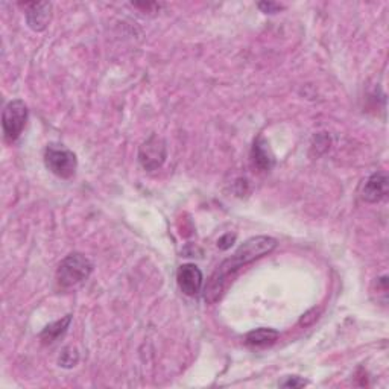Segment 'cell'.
Instances as JSON below:
<instances>
[{
	"instance_id": "1",
	"label": "cell",
	"mask_w": 389,
	"mask_h": 389,
	"mask_svg": "<svg viewBox=\"0 0 389 389\" xmlns=\"http://www.w3.org/2000/svg\"><path fill=\"white\" fill-rule=\"evenodd\" d=\"M277 246V240L269 236H255L248 239L245 244L237 248V251L231 255L230 259L224 260L221 266L216 269L215 274L210 278L208 284L206 286L204 298L207 302H215L217 298H221V295L225 289L228 278L236 274V272L245 266V264L257 260L263 255L274 251Z\"/></svg>"
},
{
	"instance_id": "2",
	"label": "cell",
	"mask_w": 389,
	"mask_h": 389,
	"mask_svg": "<svg viewBox=\"0 0 389 389\" xmlns=\"http://www.w3.org/2000/svg\"><path fill=\"white\" fill-rule=\"evenodd\" d=\"M93 264L85 255L70 254L60 263L57 269V282L61 287H75L85 282L91 274Z\"/></svg>"
},
{
	"instance_id": "3",
	"label": "cell",
	"mask_w": 389,
	"mask_h": 389,
	"mask_svg": "<svg viewBox=\"0 0 389 389\" xmlns=\"http://www.w3.org/2000/svg\"><path fill=\"white\" fill-rule=\"evenodd\" d=\"M44 165L53 175L69 180L76 172V155L63 145H49L44 151Z\"/></svg>"
},
{
	"instance_id": "4",
	"label": "cell",
	"mask_w": 389,
	"mask_h": 389,
	"mask_svg": "<svg viewBox=\"0 0 389 389\" xmlns=\"http://www.w3.org/2000/svg\"><path fill=\"white\" fill-rule=\"evenodd\" d=\"M28 120V107L20 99L11 100L10 104L5 107L2 114V127L3 134L8 142H15L23 132V128L26 125Z\"/></svg>"
},
{
	"instance_id": "5",
	"label": "cell",
	"mask_w": 389,
	"mask_h": 389,
	"mask_svg": "<svg viewBox=\"0 0 389 389\" xmlns=\"http://www.w3.org/2000/svg\"><path fill=\"white\" fill-rule=\"evenodd\" d=\"M168 157V150L165 140L160 138L159 136H151L146 142L142 143L138 150V161L143 169L150 170H157L163 166V163L166 161Z\"/></svg>"
},
{
	"instance_id": "6",
	"label": "cell",
	"mask_w": 389,
	"mask_h": 389,
	"mask_svg": "<svg viewBox=\"0 0 389 389\" xmlns=\"http://www.w3.org/2000/svg\"><path fill=\"white\" fill-rule=\"evenodd\" d=\"M177 282L184 295H188V297H197L202 289L204 277H202V272L197 264L186 263L181 264L180 269L177 272Z\"/></svg>"
},
{
	"instance_id": "7",
	"label": "cell",
	"mask_w": 389,
	"mask_h": 389,
	"mask_svg": "<svg viewBox=\"0 0 389 389\" xmlns=\"http://www.w3.org/2000/svg\"><path fill=\"white\" fill-rule=\"evenodd\" d=\"M388 190H389V180L386 172H376L363 183L361 189V198L365 202L376 204V202H380L386 198Z\"/></svg>"
},
{
	"instance_id": "8",
	"label": "cell",
	"mask_w": 389,
	"mask_h": 389,
	"mask_svg": "<svg viewBox=\"0 0 389 389\" xmlns=\"http://www.w3.org/2000/svg\"><path fill=\"white\" fill-rule=\"evenodd\" d=\"M52 5L49 2L26 3V21L35 33H42L49 25Z\"/></svg>"
},
{
	"instance_id": "9",
	"label": "cell",
	"mask_w": 389,
	"mask_h": 389,
	"mask_svg": "<svg viewBox=\"0 0 389 389\" xmlns=\"http://www.w3.org/2000/svg\"><path fill=\"white\" fill-rule=\"evenodd\" d=\"M251 159L254 166L259 170H269L274 166V155L271 154L266 140L263 137H259L254 142L251 150Z\"/></svg>"
},
{
	"instance_id": "10",
	"label": "cell",
	"mask_w": 389,
	"mask_h": 389,
	"mask_svg": "<svg viewBox=\"0 0 389 389\" xmlns=\"http://www.w3.org/2000/svg\"><path fill=\"white\" fill-rule=\"evenodd\" d=\"M280 333L274 329H266V327H262V329H255L246 334L245 342L246 345L250 347H268L272 345L278 339Z\"/></svg>"
},
{
	"instance_id": "11",
	"label": "cell",
	"mask_w": 389,
	"mask_h": 389,
	"mask_svg": "<svg viewBox=\"0 0 389 389\" xmlns=\"http://www.w3.org/2000/svg\"><path fill=\"white\" fill-rule=\"evenodd\" d=\"M70 321H72V316L67 315L64 316L63 320H60L53 324H49L46 329L42 332L40 334V339L44 342V344H53L60 336H63V334L67 332Z\"/></svg>"
},
{
	"instance_id": "12",
	"label": "cell",
	"mask_w": 389,
	"mask_h": 389,
	"mask_svg": "<svg viewBox=\"0 0 389 389\" xmlns=\"http://www.w3.org/2000/svg\"><path fill=\"white\" fill-rule=\"evenodd\" d=\"M78 361H80V353H78V350L73 347H66L63 350V353H61V356L58 357V365L66 370H70L76 367Z\"/></svg>"
},
{
	"instance_id": "13",
	"label": "cell",
	"mask_w": 389,
	"mask_h": 389,
	"mask_svg": "<svg viewBox=\"0 0 389 389\" xmlns=\"http://www.w3.org/2000/svg\"><path fill=\"white\" fill-rule=\"evenodd\" d=\"M235 242H236V235H231V233H228V235H225L217 240V246H219V250L225 251V250H230Z\"/></svg>"
},
{
	"instance_id": "14",
	"label": "cell",
	"mask_w": 389,
	"mask_h": 389,
	"mask_svg": "<svg viewBox=\"0 0 389 389\" xmlns=\"http://www.w3.org/2000/svg\"><path fill=\"white\" fill-rule=\"evenodd\" d=\"M259 8L264 12V14H275L278 11L283 10V5L275 3V2H260Z\"/></svg>"
},
{
	"instance_id": "15",
	"label": "cell",
	"mask_w": 389,
	"mask_h": 389,
	"mask_svg": "<svg viewBox=\"0 0 389 389\" xmlns=\"http://www.w3.org/2000/svg\"><path fill=\"white\" fill-rule=\"evenodd\" d=\"M307 382L306 380H302L300 377H289L287 380H284V382L280 383V386H283V388H302V386H306Z\"/></svg>"
},
{
	"instance_id": "16",
	"label": "cell",
	"mask_w": 389,
	"mask_h": 389,
	"mask_svg": "<svg viewBox=\"0 0 389 389\" xmlns=\"http://www.w3.org/2000/svg\"><path fill=\"white\" fill-rule=\"evenodd\" d=\"M316 315H318L316 309L309 310V312H307L306 315H302L300 324H301V325H310V324H312V323L316 320Z\"/></svg>"
}]
</instances>
